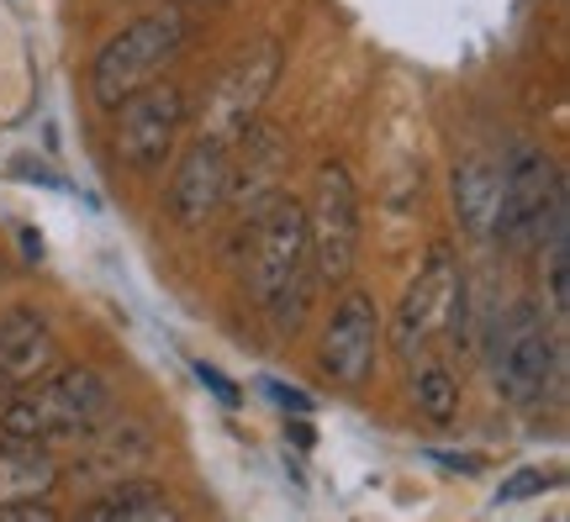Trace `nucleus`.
<instances>
[{
  "instance_id": "1",
  "label": "nucleus",
  "mask_w": 570,
  "mask_h": 522,
  "mask_svg": "<svg viewBox=\"0 0 570 522\" xmlns=\"http://www.w3.org/2000/svg\"><path fill=\"white\" fill-rule=\"evenodd\" d=\"M238 254H244L248 296L265 306V317L281 333H302L306 312H312V290H317L306 206L291 190L259 206L248 221H238Z\"/></svg>"
},
{
  "instance_id": "2",
  "label": "nucleus",
  "mask_w": 570,
  "mask_h": 522,
  "mask_svg": "<svg viewBox=\"0 0 570 522\" xmlns=\"http://www.w3.org/2000/svg\"><path fill=\"white\" fill-rule=\"evenodd\" d=\"M111 412V385L101 370L90 364H63V370H42L32 381H21L6 406H0V439H27V443H69L85 439L90 427H101Z\"/></svg>"
},
{
  "instance_id": "3",
  "label": "nucleus",
  "mask_w": 570,
  "mask_h": 522,
  "mask_svg": "<svg viewBox=\"0 0 570 522\" xmlns=\"http://www.w3.org/2000/svg\"><path fill=\"white\" fill-rule=\"evenodd\" d=\"M487 327V364H491V381L497 391L518 406H539L550 396L554 375H560V343L550 333V317L539 312L533 302H518L502 317H481Z\"/></svg>"
},
{
  "instance_id": "4",
  "label": "nucleus",
  "mask_w": 570,
  "mask_h": 522,
  "mask_svg": "<svg viewBox=\"0 0 570 522\" xmlns=\"http://www.w3.org/2000/svg\"><path fill=\"white\" fill-rule=\"evenodd\" d=\"M185 32H190L185 11H148V17L127 21L117 38H106V48L90 63V96H96V106L117 111L132 90L159 80L164 63L185 48Z\"/></svg>"
},
{
  "instance_id": "5",
  "label": "nucleus",
  "mask_w": 570,
  "mask_h": 522,
  "mask_svg": "<svg viewBox=\"0 0 570 522\" xmlns=\"http://www.w3.org/2000/svg\"><path fill=\"white\" fill-rule=\"evenodd\" d=\"M566 175L554 169V159L544 148H512V159L502 164V196H497V227L491 238L502 243L508 254H529L539 248L544 227H550L554 206L566 201Z\"/></svg>"
},
{
  "instance_id": "6",
  "label": "nucleus",
  "mask_w": 570,
  "mask_h": 522,
  "mask_svg": "<svg viewBox=\"0 0 570 522\" xmlns=\"http://www.w3.org/2000/svg\"><path fill=\"white\" fill-rule=\"evenodd\" d=\"M306 238H312V264L323 285H344L360 259V185L348 164L327 159L317 169V190L306 206Z\"/></svg>"
},
{
  "instance_id": "7",
  "label": "nucleus",
  "mask_w": 570,
  "mask_h": 522,
  "mask_svg": "<svg viewBox=\"0 0 570 522\" xmlns=\"http://www.w3.org/2000/svg\"><path fill=\"white\" fill-rule=\"evenodd\" d=\"M185 90L180 85H169L159 75V80H148L142 90H132L111 117H117V132H111V142H117V159L127 164V169H138V175H154V169H164V159L175 154V142H180V127H185Z\"/></svg>"
},
{
  "instance_id": "8",
  "label": "nucleus",
  "mask_w": 570,
  "mask_h": 522,
  "mask_svg": "<svg viewBox=\"0 0 570 522\" xmlns=\"http://www.w3.org/2000/svg\"><path fill=\"white\" fill-rule=\"evenodd\" d=\"M275 80H281V42L265 38V42H254V48H244V53L223 69V80L212 85L206 111H202V132L233 148V142L259 121Z\"/></svg>"
},
{
  "instance_id": "9",
  "label": "nucleus",
  "mask_w": 570,
  "mask_h": 522,
  "mask_svg": "<svg viewBox=\"0 0 570 522\" xmlns=\"http://www.w3.org/2000/svg\"><path fill=\"white\" fill-rule=\"evenodd\" d=\"M227 180H233V148L217 138H196L175 159V175L164 185V211L175 227L196 233L227 206Z\"/></svg>"
},
{
  "instance_id": "10",
  "label": "nucleus",
  "mask_w": 570,
  "mask_h": 522,
  "mask_svg": "<svg viewBox=\"0 0 570 522\" xmlns=\"http://www.w3.org/2000/svg\"><path fill=\"white\" fill-rule=\"evenodd\" d=\"M375 354H381V306L370 290H344L338 306H333V317H327V333H323V375L333 385H354L370 381V370H375Z\"/></svg>"
},
{
  "instance_id": "11",
  "label": "nucleus",
  "mask_w": 570,
  "mask_h": 522,
  "mask_svg": "<svg viewBox=\"0 0 570 522\" xmlns=\"http://www.w3.org/2000/svg\"><path fill=\"white\" fill-rule=\"evenodd\" d=\"M285 132L275 121H254L244 138L233 142V180H227V206L238 211V221H248L259 206H269L275 196H285Z\"/></svg>"
},
{
  "instance_id": "12",
  "label": "nucleus",
  "mask_w": 570,
  "mask_h": 522,
  "mask_svg": "<svg viewBox=\"0 0 570 522\" xmlns=\"http://www.w3.org/2000/svg\"><path fill=\"white\" fill-rule=\"evenodd\" d=\"M460 259H454V248L449 243H433L417 264V275L412 285L402 290V306H396V348L412 354L423 338H433L449 317V296H454V285H460Z\"/></svg>"
},
{
  "instance_id": "13",
  "label": "nucleus",
  "mask_w": 570,
  "mask_h": 522,
  "mask_svg": "<svg viewBox=\"0 0 570 522\" xmlns=\"http://www.w3.org/2000/svg\"><path fill=\"white\" fill-rule=\"evenodd\" d=\"M59 360V338H53V322L38 306H11L0 312V375L11 385L42 375L48 364Z\"/></svg>"
},
{
  "instance_id": "14",
  "label": "nucleus",
  "mask_w": 570,
  "mask_h": 522,
  "mask_svg": "<svg viewBox=\"0 0 570 522\" xmlns=\"http://www.w3.org/2000/svg\"><path fill=\"white\" fill-rule=\"evenodd\" d=\"M497 196H502V169L491 159H465L454 169V217H460V233L470 243H491Z\"/></svg>"
},
{
  "instance_id": "15",
  "label": "nucleus",
  "mask_w": 570,
  "mask_h": 522,
  "mask_svg": "<svg viewBox=\"0 0 570 522\" xmlns=\"http://www.w3.org/2000/svg\"><path fill=\"white\" fill-rule=\"evenodd\" d=\"M59 485V460L48 443L27 439H0V506L27 502V496H48Z\"/></svg>"
},
{
  "instance_id": "16",
  "label": "nucleus",
  "mask_w": 570,
  "mask_h": 522,
  "mask_svg": "<svg viewBox=\"0 0 570 522\" xmlns=\"http://www.w3.org/2000/svg\"><path fill=\"white\" fill-rule=\"evenodd\" d=\"M85 518H96V522H175L180 506L169 502L154 481L122 475V481L106 485V496H96V502L85 506Z\"/></svg>"
},
{
  "instance_id": "17",
  "label": "nucleus",
  "mask_w": 570,
  "mask_h": 522,
  "mask_svg": "<svg viewBox=\"0 0 570 522\" xmlns=\"http://www.w3.org/2000/svg\"><path fill=\"white\" fill-rule=\"evenodd\" d=\"M412 402H417V412H423L433 427H449V422H454V412H460V385H454V375H449L444 364L428 360L423 370H417Z\"/></svg>"
},
{
  "instance_id": "18",
  "label": "nucleus",
  "mask_w": 570,
  "mask_h": 522,
  "mask_svg": "<svg viewBox=\"0 0 570 522\" xmlns=\"http://www.w3.org/2000/svg\"><path fill=\"white\" fill-rule=\"evenodd\" d=\"M259 391H265L269 402L281 406L285 417H312V412H317V402H312V391H302V385H285V381H259Z\"/></svg>"
},
{
  "instance_id": "19",
  "label": "nucleus",
  "mask_w": 570,
  "mask_h": 522,
  "mask_svg": "<svg viewBox=\"0 0 570 522\" xmlns=\"http://www.w3.org/2000/svg\"><path fill=\"white\" fill-rule=\"evenodd\" d=\"M196 381H202L206 391H212V396H217V402L227 406V412H238V406H244V391H238V381H227V375L217 370V364L196 360Z\"/></svg>"
},
{
  "instance_id": "20",
  "label": "nucleus",
  "mask_w": 570,
  "mask_h": 522,
  "mask_svg": "<svg viewBox=\"0 0 570 522\" xmlns=\"http://www.w3.org/2000/svg\"><path fill=\"white\" fill-rule=\"evenodd\" d=\"M0 522H59V506L48 496H27V502H6L0 506Z\"/></svg>"
},
{
  "instance_id": "21",
  "label": "nucleus",
  "mask_w": 570,
  "mask_h": 522,
  "mask_svg": "<svg viewBox=\"0 0 570 522\" xmlns=\"http://www.w3.org/2000/svg\"><path fill=\"white\" fill-rule=\"evenodd\" d=\"M544 491V470H518L502 491H497V506L502 502H523V496H539Z\"/></svg>"
},
{
  "instance_id": "22",
  "label": "nucleus",
  "mask_w": 570,
  "mask_h": 522,
  "mask_svg": "<svg viewBox=\"0 0 570 522\" xmlns=\"http://www.w3.org/2000/svg\"><path fill=\"white\" fill-rule=\"evenodd\" d=\"M285 433H291V443H296V449H312V427H306L302 417L291 422V427H285Z\"/></svg>"
},
{
  "instance_id": "23",
  "label": "nucleus",
  "mask_w": 570,
  "mask_h": 522,
  "mask_svg": "<svg viewBox=\"0 0 570 522\" xmlns=\"http://www.w3.org/2000/svg\"><path fill=\"white\" fill-rule=\"evenodd\" d=\"M11 391H17V385H11L6 375H0V406H6V396H11Z\"/></svg>"
}]
</instances>
